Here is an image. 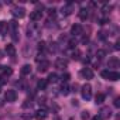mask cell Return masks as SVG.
I'll list each match as a JSON object with an SVG mask.
<instances>
[{
    "label": "cell",
    "instance_id": "36",
    "mask_svg": "<svg viewBox=\"0 0 120 120\" xmlns=\"http://www.w3.org/2000/svg\"><path fill=\"white\" fill-rule=\"evenodd\" d=\"M0 90H2V85H0Z\"/></svg>",
    "mask_w": 120,
    "mask_h": 120
},
{
    "label": "cell",
    "instance_id": "12",
    "mask_svg": "<svg viewBox=\"0 0 120 120\" xmlns=\"http://www.w3.org/2000/svg\"><path fill=\"white\" fill-rule=\"evenodd\" d=\"M41 17H42V13H41L40 10H34V11L30 14V19H31L33 21H38V20H41Z\"/></svg>",
    "mask_w": 120,
    "mask_h": 120
},
{
    "label": "cell",
    "instance_id": "2",
    "mask_svg": "<svg viewBox=\"0 0 120 120\" xmlns=\"http://www.w3.org/2000/svg\"><path fill=\"white\" fill-rule=\"evenodd\" d=\"M81 93H82V98L85 100H89L92 98V86L89 83H85L82 88H81Z\"/></svg>",
    "mask_w": 120,
    "mask_h": 120
},
{
    "label": "cell",
    "instance_id": "14",
    "mask_svg": "<svg viewBox=\"0 0 120 120\" xmlns=\"http://www.w3.org/2000/svg\"><path fill=\"white\" fill-rule=\"evenodd\" d=\"M6 52H7L9 56H14V55H16V48H14V45H13V44H7V45H6Z\"/></svg>",
    "mask_w": 120,
    "mask_h": 120
},
{
    "label": "cell",
    "instance_id": "31",
    "mask_svg": "<svg viewBox=\"0 0 120 120\" xmlns=\"http://www.w3.org/2000/svg\"><path fill=\"white\" fill-rule=\"evenodd\" d=\"M107 21H109V19H106V17H105V19H102V20H100V23H99V24H106Z\"/></svg>",
    "mask_w": 120,
    "mask_h": 120
},
{
    "label": "cell",
    "instance_id": "29",
    "mask_svg": "<svg viewBox=\"0 0 120 120\" xmlns=\"http://www.w3.org/2000/svg\"><path fill=\"white\" fill-rule=\"evenodd\" d=\"M81 117H82V120H88V119H89V114H88V112H83V113L81 114Z\"/></svg>",
    "mask_w": 120,
    "mask_h": 120
},
{
    "label": "cell",
    "instance_id": "17",
    "mask_svg": "<svg viewBox=\"0 0 120 120\" xmlns=\"http://www.w3.org/2000/svg\"><path fill=\"white\" fill-rule=\"evenodd\" d=\"M7 23L6 21H0V35H4L7 33Z\"/></svg>",
    "mask_w": 120,
    "mask_h": 120
},
{
    "label": "cell",
    "instance_id": "33",
    "mask_svg": "<svg viewBox=\"0 0 120 120\" xmlns=\"http://www.w3.org/2000/svg\"><path fill=\"white\" fill-rule=\"evenodd\" d=\"M72 105L74 106H78V100H72Z\"/></svg>",
    "mask_w": 120,
    "mask_h": 120
},
{
    "label": "cell",
    "instance_id": "9",
    "mask_svg": "<svg viewBox=\"0 0 120 120\" xmlns=\"http://www.w3.org/2000/svg\"><path fill=\"white\" fill-rule=\"evenodd\" d=\"M47 110H44V109H38L35 113H34V117L37 119V120H45L47 119Z\"/></svg>",
    "mask_w": 120,
    "mask_h": 120
},
{
    "label": "cell",
    "instance_id": "24",
    "mask_svg": "<svg viewBox=\"0 0 120 120\" xmlns=\"http://www.w3.org/2000/svg\"><path fill=\"white\" fill-rule=\"evenodd\" d=\"M96 56H98L99 59L105 58V56H106V51H105V49H98V52H96Z\"/></svg>",
    "mask_w": 120,
    "mask_h": 120
},
{
    "label": "cell",
    "instance_id": "16",
    "mask_svg": "<svg viewBox=\"0 0 120 120\" xmlns=\"http://www.w3.org/2000/svg\"><path fill=\"white\" fill-rule=\"evenodd\" d=\"M30 74H31V65H28V64L23 65V68H21V75L26 76V75H30Z\"/></svg>",
    "mask_w": 120,
    "mask_h": 120
},
{
    "label": "cell",
    "instance_id": "23",
    "mask_svg": "<svg viewBox=\"0 0 120 120\" xmlns=\"http://www.w3.org/2000/svg\"><path fill=\"white\" fill-rule=\"evenodd\" d=\"M45 86H47V81H45V79L38 81V83H37V88H38V89H45Z\"/></svg>",
    "mask_w": 120,
    "mask_h": 120
},
{
    "label": "cell",
    "instance_id": "26",
    "mask_svg": "<svg viewBox=\"0 0 120 120\" xmlns=\"http://www.w3.org/2000/svg\"><path fill=\"white\" fill-rule=\"evenodd\" d=\"M69 78H71V75H69V74H64V75L61 76V79H62V82H64V83H67V82L69 81Z\"/></svg>",
    "mask_w": 120,
    "mask_h": 120
},
{
    "label": "cell",
    "instance_id": "11",
    "mask_svg": "<svg viewBox=\"0 0 120 120\" xmlns=\"http://www.w3.org/2000/svg\"><path fill=\"white\" fill-rule=\"evenodd\" d=\"M67 67H68V62L65 61V59H62V58L56 59V62H55V68H58V69H65Z\"/></svg>",
    "mask_w": 120,
    "mask_h": 120
},
{
    "label": "cell",
    "instance_id": "28",
    "mask_svg": "<svg viewBox=\"0 0 120 120\" xmlns=\"http://www.w3.org/2000/svg\"><path fill=\"white\" fill-rule=\"evenodd\" d=\"M75 45H76V41H75V40H71V41L68 42V47H69V48H75Z\"/></svg>",
    "mask_w": 120,
    "mask_h": 120
},
{
    "label": "cell",
    "instance_id": "19",
    "mask_svg": "<svg viewBox=\"0 0 120 120\" xmlns=\"http://www.w3.org/2000/svg\"><path fill=\"white\" fill-rule=\"evenodd\" d=\"M102 119H105V117H110L112 116V112L109 110V109H102V112H100V114H99Z\"/></svg>",
    "mask_w": 120,
    "mask_h": 120
},
{
    "label": "cell",
    "instance_id": "5",
    "mask_svg": "<svg viewBox=\"0 0 120 120\" xmlns=\"http://www.w3.org/2000/svg\"><path fill=\"white\" fill-rule=\"evenodd\" d=\"M4 99H6V102H16V99H17V93H16V90H7L6 92V95H4Z\"/></svg>",
    "mask_w": 120,
    "mask_h": 120
},
{
    "label": "cell",
    "instance_id": "15",
    "mask_svg": "<svg viewBox=\"0 0 120 120\" xmlns=\"http://www.w3.org/2000/svg\"><path fill=\"white\" fill-rule=\"evenodd\" d=\"M88 17H89V11H88V9H81L79 10V19L81 20H88Z\"/></svg>",
    "mask_w": 120,
    "mask_h": 120
},
{
    "label": "cell",
    "instance_id": "8",
    "mask_svg": "<svg viewBox=\"0 0 120 120\" xmlns=\"http://www.w3.org/2000/svg\"><path fill=\"white\" fill-rule=\"evenodd\" d=\"M81 76L85 78V79H92V78H93V71H92L90 68H83V69L81 71Z\"/></svg>",
    "mask_w": 120,
    "mask_h": 120
},
{
    "label": "cell",
    "instance_id": "22",
    "mask_svg": "<svg viewBox=\"0 0 120 120\" xmlns=\"http://www.w3.org/2000/svg\"><path fill=\"white\" fill-rule=\"evenodd\" d=\"M69 92H71V90H69V86H68L67 83H64V85L61 86V93H62L64 96H67V95H68Z\"/></svg>",
    "mask_w": 120,
    "mask_h": 120
},
{
    "label": "cell",
    "instance_id": "18",
    "mask_svg": "<svg viewBox=\"0 0 120 120\" xmlns=\"http://www.w3.org/2000/svg\"><path fill=\"white\" fill-rule=\"evenodd\" d=\"M103 102H105V95L103 93H98L96 98H95V103L96 105H102Z\"/></svg>",
    "mask_w": 120,
    "mask_h": 120
},
{
    "label": "cell",
    "instance_id": "6",
    "mask_svg": "<svg viewBox=\"0 0 120 120\" xmlns=\"http://www.w3.org/2000/svg\"><path fill=\"white\" fill-rule=\"evenodd\" d=\"M72 11H74V4H72V3H67V4L61 9L62 16H69V14H72Z\"/></svg>",
    "mask_w": 120,
    "mask_h": 120
},
{
    "label": "cell",
    "instance_id": "21",
    "mask_svg": "<svg viewBox=\"0 0 120 120\" xmlns=\"http://www.w3.org/2000/svg\"><path fill=\"white\" fill-rule=\"evenodd\" d=\"M58 81V75L55 74V72H52V74H49L48 75V82H52V83H55Z\"/></svg>",
    "mask_w": 120,
    "mask_h": 120
},
{
    "label": "cell",
    "instance_id": "34",
    "mask_svg": "<svg viewBox=\"0 0 120 120\" xmlns=\"http://www.w3.org/2000/svg\"><path fill=\"white\" fill-rule=\"evenodd\" d=\"M3 54H4L3 51H0V58H3Z\"/></svg>",
    "mask_w": 120,
    "mask_h": 120
},
{
    "label": "cell",
    "instance_id": "13",
    "mask_svg": "<svg viewBox=\"0 0 120 120\" xmlns=\"http://www.w3.org/2000/svg\"><path fill=\"white\" fill-rule=\"evenodd\" d=\"M119 65H120V61L116 56H112L109 59V68H119Z\"/></svg>",
    "mask_w": 120,
    "mask_h": 120
},
{
    "label": "cell",
    "instance_id": "3",
    "mask_svg": "<svg viewBox=\"0 0 120 120\" xmlns=\"http://www.w3.org/2000/svg\"><path fill=\"white\" fill-rule=\"evenodd\" d=\"M7 28H10V31H11V38H13L14 41H17V40H19V37L16 35V34H17V23H16L14 20L9 21V23H7Z\"/></svg>",
    "mask_w": 120,
    "mask_h": 120
},
{
    "label": "cell",
    "instance_id": "30",
    "mask_svg": "<svg viewBox=\"0 0 120 120\" xmlns=\"http://www.w3.org/2000/svg\"><path fill=\"white\" fill-rule=\"evenodd\" d=\"M114 106H116V107L120 106V98H116V99H114Z\"/></svg>",
    "mask_w": 120,
    "mask_h": 120
},
{
    "label": "cell",
    "instance_id": "4",
    "mask_svg": "<svg viewBox=\"0 0 120 120\" xmlns=\"http://www.w3.org/2000/svg\"><path fill=\"white\" fill-rule=\"evenodd\" d=\"M11 14H13L14 17L23 19V17L26 16V9H24V7H14V9L11 10Z\"/></svg>",
    "mask_w": 120,
    "mask_h": 120
},
{
    "label": "cell",
    "instance_id": "35",
    "mask_svg": "<svg viewBox=\"0 0 120 120\" xmlns=\"http://www.w3.org/2000/svg\"><path fill=\"white\" fill-rule=\"evenodd\" d=\"M3 68H4V67H2V65H0V71H2V69H3Z\"/></svg>",
    "mask_w": 120,
    "mask_h": 120
},
{
    "label": "cell",
    "instance_id": "10",
    "mask_svg": "<svg viewBox=\"0 0 120 120\" xmlns=\"http://www.w3.org/2000/svg\"><path fill=\"white\" fill-rule=\"evenodd\" d=\"M49 68V62L47 61V59H42V61L38 62V71L40 72H47Z\"/></svg>",
    "mask_w": 120,
    "mask_h": 120
},
{
    "label": "cell",
    "instance_id": "32",
    "mask_svg": "<svg viewBox=\"0 0 120 120\" xmlns=\"http://www.w3.org/2000/svg\"><path fill=\"white\" fill-rule=\"evenodd\" d=\"M92 120H103V119H102V117H100V116H95V117H93V119H92Z\"/></svg>",
    "mask_w": 120,
    "mask_h": 120
},
{
    "label": "cell",
    "instance_id": "27",
    "mask_svg": "<svg viewBox=\"0 0 120 120\" xmlns=\"http://www.w3.org/2000/svg\"><path fill=\"white\" fill-rule=\"evenodd\" d=\"M110 10H112V6H107V4H106V6H103V9H102V11H103V13H109Z\"/></svg>",
    "mask_w": 120,
    "mask_h": 120
},
{
    "label": "cell",
    "instance_id": "1",
    "mask_svg": "<svg viewBox=\"0 0 120 120\" xmlns=\"http://www.w3.org/2000/svg\"><path fill=\"white\" fill-rule=\"evenodd\" d=\"M100 75L105 78V79H109V81H119L120 79V74L116 72V71H109V69H105L100 72Z\"/></svg>",
    "mask_w": 120,
    "mask_h": 120
},
{
    "label": "cell",
    "instance_id": "20",
    "mask_svg": "<svg viewBox=\"0 0 120 120\" xmlns=\"http://www.w3.org/2000/svg\"><path fill=\"white\" fill-rule=\"evenodd\" d=\"M11 74H13V69H11V68H9V67H4V69H3V75H2V76L7 78V76H10Z\"/></svg>",
    "mask_w": 120,
    "mask_h": 120
},
{
    "label": "cell",
    "instance_id": "7",
    "mask_svg": "<svg viewBox=\"0 0 120 120\" xmlns=\"http://www.w3.org/2000/svg\"><path fill=\"white\" fill-rule=\"evenodd\" d=\"M82 33H83V28H82V26H81V24H74V26L71 27V34H72L74 37L81 35Z\"/></svg>",
    "mask_w": 120,
    "mask_h": 120
},
{
    "label": "cell",
    "instance_id": "25",
    "mask_svg": "<svg viewBox=\"0 0 120 120\" xmlns=\"http://www.w3.org/2000/svg\"><path fill=\"white\" fill-rule=\"evenodd\" d=\"M79 56H81V51H79V49H75V51L72 52V58H74V59H79Z\"/></svg>",
    "mask_w": 120,
    "mask_h": 120
}]
</instances>
